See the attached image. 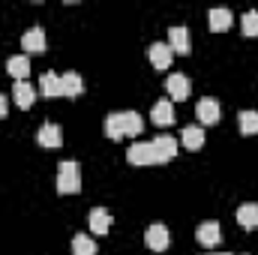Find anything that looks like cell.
<instances>
[{"instance_id": "4", "label": "cell", "mask_w": 258, "mask_h": 255, "mask_svg": "<svg viewBox=\"0 0 258 255\" xmlns=\"http://www.w3.org/2000/svg\"><path fill=\"white\" fill-rule=\"evenodd\" d=\"M168 240H171V234H168V228H165L162 222H156V225H150V228L144 231V243H147L153 252H165V249H168Z\"/></svg>"}, {"instance_id": "18", "label": "cell", "mask_w": 258, "mask_h": 255, "mask_svg": "<svg viewBox=\"0 0 258 255\" xmlns=\"http://www.w3.org/2000/svg\"><path fill=\"white\" fill-rule=\"evenodd\" d=\"M180 144L186 150H201L204 147V129L201 126H186L180 132Z\"/></svg>"}, {"instance_id": "9", "label": "cell", "mask_w": 258, "mask_h": 255, "mask_svg": "<svg viewBox=\"0 0 258 255\" xmlns=\"http://www.w3.org/2000/svg\"><path fill=\"white\" fill-rule=\"evenodd\" d=\"M39 93H42L45 99H57V96H63L60 75H57V72H42V78H39Z\"/></svg>"}, {"instance_id": "14", "label": "cell", "mask_w": 258, "mask_h": 255, "mask_svg": "<svg viewBox=\"0 0 258 255\" xmlns=\"http://www.w3.org/2000/svg\"><path fill=\"white\" fill-rule=\"evenodd\" d=\"M195 240L201 246H216L219 243V222H201L195 228Z\"/></svg>"}, {"instance_id": "1", "label": "cell", "mask_w": 258, "mask_h": 255, "mask_svg": "<svg viewBox=\"0 0 258 255\" xmlns=\"http://www.w3.org/2000/svg\"><path fill=\"white\" fill-rule=\"evenodd\" d=\"M144 129V120L138 111H111L105 117V135L108 138H123V135H138Z\"/></svg>"}, {"instance_id": "22", "label": "cell", "mask_w": 258, "mask_h": 255, "mask_svg": "<svg viewBox=\"0 0 258 255\" xmlns=\"http://www.w3.org/2000/svg\"><path fill=\"white\" fill-rule=\"evenodd\" d=\"M72 255H96V240L87 234H75L72 237Z\"/></svg>"}, {"instance_id": "24", "label": "cell", "mask_w": 258, "mask_h": 255, "mask_svg": "<svg viewBox=\"0 0 258 255\" xmlns=\"http://www.w3.org/2000/svg\"><path fill=\"white\" fill-rule=\"evenodd\" d=\"M240 24H243V33H246V36H258V12H255V9L243 12Z\"/></svg>"}, {"instance_id": "5", "label": "cell", "mask_w": 258, "mask_h": 255, "mask_svg": "<svg viewBox=\"0 0 258 255\" xmlns=\"http://www.w3.org/2000/svg\"><path fill=\"white\" fill-rule=\"evenodd\" d=\"M165 90H168V96H171V99L183 102V99H189L192 84H189V78H186V75L174 72V75H168V78H165Z\"/></svg>"}, {"instance_id": "3", "label": "cell", "mask_w": 258, "mask_h": 255, "mask_svg": "<svg viewBox=\"0 0 258 255\" xmlns=\"http://www.w3.org/2000/svg\"><path fill=\"white\" fill-rule=\"evenodd\" d=\"M150 144H153L156 165H162V162H171V159L177 156V138H171V135H159V138H153Z\"/></svg>"}, {"instance_id": "20", "label": "cell", "mask_w": 258, "mask_h": 255, "mask_svg": "<svg viewBox=\"0 0 258 255\" xmlns=\"http://www.w3.org/2000/svg\"><path fill=\"white\" fill-rule=\"evenodd\" d=\"M237 222H240L243 228H258V204L255 201L237 207Z\"/></svg>"}, {"instance_id": "8", "label": "cell", "mask_w": 258, "mask_h": 255, "mask_svg": "<svg viewBox=\"0 0 258 255\" xmlns=\"http://www.w3.org/2000/svg\"><path fill=\"white\" fill-rule=\"evenodd\" d=\"M168 48L171 51H177V54H189L192 51V45H189V30L186 27H171L168 30Z\"/></svg>"}, {"instance_id": "19", "label": "cell", "mask_w": 258, "mask_h": 255, "mask_svg": "<svg viewBox=\"0 0 258 255\" xmlns=\"http://www.w3.org/2000/svg\"><path fill=\"white\" fill-rule=\"evenodd\" d=\"M60 84H63V96H69V99L81 96V90H84V81H81L78 72H63L60 75Z\"/></svg>"}, {"instance_id": "7", "label": "cell", "mask_w": 258, "mask_h": 255, "mask_svg": "<svg viewBox=\"0 0 258 255\" xmlns=\"http://www.w3.org/2000/svg\"><path fill=\"white\" fill-rule=\"evenodd\" d=\"M21 48L27 54H42L45 51V30L42 27H30L24 36H21Z\"/></svg>"}, {"instance_id": "10", "label": "cell", "mask_w": 258, "mask_h": 255, "mask_svg": "<svg viewBox=\"0 0 258 255\" xmlns=\"http://www.w3.org/2000/svg\"><path fill=\"white\" fill-rule=\"evenodd\" d=\"M195 117L201 120V126H213L219 120V102L216 99H201L195 105Z\"/></svg>"}, {"instance_id": "16", "label": "cell", "mask_w": 258, "mask_h": 255, "mask_svg": "<svg viewBox=\"0 0 258 255\" xmlns=\"http://www.w3.org/2000/svg\"><path fill=\"white\" fill-rule=\"evenodd\" d=\"M6 72H9L15 81H27V72H30V60H27V54H15V57H9V60H6Z\"/></svg>"}, {"instance_id": "26", "label": "cell", "mask_w": 258, "mask_h": 255, "mask_svg": "<svg viewBox=\"0 0 258 255\" xmlns=\"http://www.w3.org/2000/svg\"><path fill=\"white\" fill-rule=\"evenodd\" d=\"M210 255H234V252H210Z\"/></svg>"}, {"instance_id": "6", "label": "cell", "mask_w": 258, "mask_h": 255, "mask_svg": "<svg viewBox=\"0 0 258 255\" xmlns=\"http://www.w3.org/2000/svg\"><path fill=\"white\" fill-rule=\"evenodd\" d=\"M126 159L132 165H156V156H153V144L150 141H138L132 144L126 153Z\"/></svg>"}, {"instance_id": "21", "label": "cell", "mask_w": 258, "mask_h": 255, "mask_svg": "<svg viewBox=\"0 0 258 255\" xmlns=\"http://www.w3.org/2000/svg\"><path fill=\"white\" fill-rule=\"evenodd\" d=\"M12 96H15V105H18V108H30V105H33V87H30L27 81H15Z\"/></svg>"}, {"instance_id": "25", "label": "cell", "mask_w": 258, "mask_h": 255, "mask_svg": "<svg viewBox=\"0 0 258 255\" xmlns=\"http://www.w3.org/2000/svg\"><path fill=\"white\" fill-rule=\"evenodd\" d=\"M3 114H6V96L0 93V117H3Z\"/></svg>"}, {"instance_id": "12", "label": "cell", "mask_w": 258, "mask_h": 255, "mask_svg": "<svg viewBox=\"0 0 258 255\" xmlns=\"http://www.w3.org/2000/svg\"><path fill=\"white\" fill-rule=\"evenodd\" d=\"M36 141H39L42 147H60V144H63V129L57 126V123H42Z\"/></svg>"}, {"instance_id": "17", "label": "cell", "mask_w": 258, "mask_h": 255, "mask_svg": "<svg viewBox=\"0 0 258 255\" xmlns=\"http://www.w3.org/2000/svg\"><path fill=\"white\" fill-rule=\"evenodd\" d=\"M150 117H153L156 126H168V123H174V108H171V102H168V99H159V102L153 105Z\"/></svg>"}, {"instance_id": "15", "label": "cell", "mask_w": 258, "mask_h": 255, "mask_svg": "<svg viewBox=\"0 0 258 255\" xmlns=\"http://www.w3.org/2000/svg\"><path fill=\"white\" fill-rule=\"evenodd\" d=\"M108 228H111V213L105 207H93L90 210V231L93 234H108Z\"/></svg>"}, {"instance_id": "11", "label": "cell", "mask_w": 258, "mask_h": 255, "mask_svg": "<svg viewBox=\"0 0 258 255\" xmlns=\"http://www.w3.org/2000/svg\"><path fill=\"white\" fill-rule=\"evenodd\" d=\"M147 57H150V63L156 66V69H168V66H171V57H174V51L168 48V42H153V45L147 48Z\"/></svg>"}, {"instance_id": "23", "label": "cell", "mask_w": 258, "mask_h": 255, "mask_svg": "<svg viewBox=\"0 0 258 255\" xmlns=\"http://www.w3.org/2000/svg\"><path fill=\"white\" fill-rule=\"evenodd\" d=\"M237 120H240V132L243 135H255L258 132V111H240Z\"/></svg>"}, {"instance_id": "2", "label": "cell", "mask_w": 258, "mask_h": 255, "mask_svg": "<svg viewBox=\"0 0 258 255\" xmlns=\"http://www.w3.org/2000/svg\"><path fill=\"white\" fill-rule=\"evenodd\" d=\"M81 189V174H78V165L72 159H66L57 171V192L60 195H75Z\"/></svg>"}, {"instance_id": "13", "label": "cell", "mask_w": 258, "mask_h": 255, "mask_svg": "<svg viewBox=\"0 0 258 255\" xmlns=\"http://www.w3.org/2000/svg\"><path fill=\"white\" fill-rule=\"evenodd\" d=\"M231 21H234V15H231L228 9H222V6H216V9H210V12H207V24H210V30H213V33L228 30V27H231Z\"/></svg>"}]
</instances>
